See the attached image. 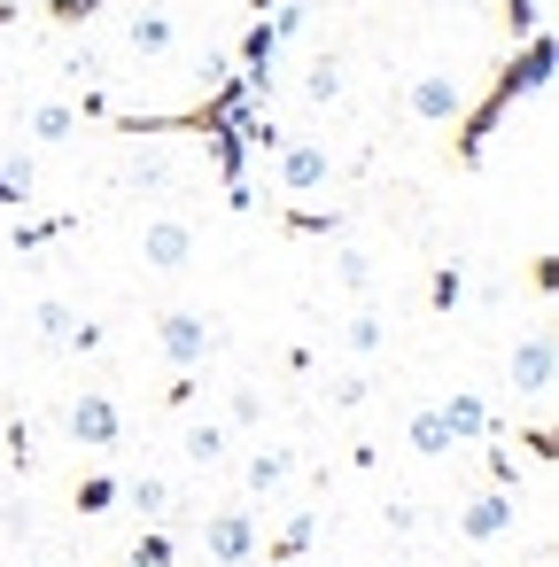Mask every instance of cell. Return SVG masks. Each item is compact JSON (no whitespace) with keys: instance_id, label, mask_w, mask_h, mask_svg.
<instances>
[{"instance_id":"obj_1","label":"cell","mask_w":559,"mask_h":567,"mask_svg":"<svg viewBox=\"0 0 559 567\" xmlns=\"http://www.w3.org/2000/svg\"><path fill=\"white\" fill-rule=\"evenodd\" d=\"M551 63H559L551 32H528V40H513V55H505V71L489 79V94H482L474 110H458V117H451V125H458V133H451V156H458V164H482V156H489V133L505 125V110L551 86Z\"/></svg>"},{"instance_id":"obj_2","label":"cell","mask_w":559,"mask_h":567,"mask_svg":"<svg viewBox=\"0 0 559 567\" xmlns=\"http://www.w3.org/2000/svg\"><path fill=\"white\" fill-rule=\"evenodd\" d=\"M148 342H156L179 373H195V365L218 350V327H210L203 311H156V319H148Z\"/></svg>"},{"instance_id":"obj_3","label":"cell","mask_w":559,"mask_h":567,"mask_svg":"<svg viewBox=\"0 0 559 567\" xmlns=\"http://www.w3.org/2000/svg\"><path fill=\"white\" fill-rule=\"evenodd\" d=\"M396 110H404L412 125H451V117L466 110V86H458V71H412L404 94H396Z\"/></svg>"},{"instance_id":"obj_4","label":"cell","mask_w":559,"mask_h":567,"mask_svg":"<svg viewBox=\"0 0 559 567\" xmlns=\"http://www.w3.org/2000/svg\"><path fill=\"white\" fill-rule=\"evenodd\" d=\"M505 373H513V389H520V396L551 404V389H559V334H551V327L520 334V342H513V358H505Z\"/></svg>"},{"instance_id":"obj_5","label":"cell","mask_w":559,"mask_h":567,"mask_svg":"<svg viewBox=\"0 0 559 567\" xmlns=\"http://www.w3.org/2000/svg\"><path fill=\"white\" fill-rule=\"evenodd\" d=\"M203 551H210L218 567H249V559H257V513H249V497H241V505H218V513L203 520Z\"/></svg>"},{"instance_id":"obj_6","label":"cell","mask_w":559,"mask_h":567,"mask_svg":"<svg viewBox=\"0 0 559 567\" xmlns=\"http://www.w3.org/2000/svg\"><path fill=\"white\" fill-rule=\"evenodd\" d=\"M327 179H334V156H327L319 141H296V133H288L280 156H272V187H280V195H319Z\"/></svg>"},{"instance_id":"obj_7","label":"cell","mask_w":559,"mask_h":567,"mask_svg":"<svg viewBox=\"0 0 559 567\" xmlns=\"http://www.w3.org/2000/svg\"><path fill=\"white\" fill-rule=\"evenodd\" d=\"M141 257H148V272H187L195 265V218H148Z\"/></svg>"},{"instance_id":"obj_8","label":"cell","mask_w":559,"mask_h":567,"mask_svg":"<svg viewBox=\"0 0 559 567\" xmlns=\"http://www.w3.org/2000/svg\"><path fill=\"white\" fill-rule=\"evenodd\" d=\"M513 520H520V497L513 489H482V497L458 505V536L466 544H497V536H513Z\"/></svg>"},{"instance_id":"obj_9","label":"cell","mask_w":559,"mask_h":567,"mask_svg":"<svg viewBox=\"0 0 559 567\" xmlns=\"http://www.w3.org/2000/svg\"><path fill=\"white\" fill-rule=\"evenodd\" d=\"M71 435H79L86 451H125V412H117L102 389H86V396L71 404Z\"/></svg>"},{"instance_id":"obj_10","label":"cell","mask_w":559,"mask_h":567,"mask_svg":"<svg viewBox=\"0 0 559 567\" xmlns=\"http://www.w3.org/2000/svg\"><path fill=\"white\" fill-rule=\"evenodd\" d=\"M296 466H303L296 443H257V451L241 458V489H249V505H257V497H280V489L296 482Z\"/></svg>"},{"instance_id":"obj_11","label":"cell","mask_w":559,"mask_h":567,"mask_svg":"<svg viewBox=\"0 0 559 567\" xmlns=\"http://www.w3.org/2000/svg\"><path fill=\"white\" fill-rule=\"evenodd\" d=\"M311 551H319V513H311V505H296L272 536H257V559H265V567H296V559H311Z\"/></svg>"},{"instance_id":"obj_12","label":"cell","mask_w":559,"mask_h":567,"mask_svg":"<svg viewBox=\"0 0 559 567\" xmlns=\"http://www.w3.org/2000/svg\"><path fill=\"white\" fill-rule=\"evenodd\" d=\"M117 187H125V195H172V187H179V164H172L164 148L141 141V148L117 164Z\"/></svg>"},{"instance_id":"obj_13","label":"cell","mask_w":559,"mask_h":567,"mask_svg":"<svg viewBox=\"0 0 559 567\" xmlns=\"http://www.w3.org/2000/svg\"><path fill=\"white\" fill-rule=\"evenodd\" d=\"M125 48H133L141 63H164V55H179V24H172V9H133V24H125Z\"/></svg>"},{"instance_id":"obj_14","label":"cell","mask_w":559,"mask_h":567,"mask_svg":"<svg viewBox=\"0 0 559 567\" xmlns=\"http://www.w3.org/2000/svg\"><path fill=\"white\" fill-rule=\"evenodd\" d=\"M179 458L203 466V474L226 466V458H234V427H226V420H187V427H179Z\"/></svg>"},{"instance_id":"obj_15","label":"cell","mask_w":559,"mask_h":567,"mask_svg":"<svg viewBox=\"0 0 559 567\" xmlns=\"http://www.w3.org/2000/svg\"><path fill=\"white\" fill-rule=\"evenodd\" d=\"M79 125H86V117H79L71 102H32V110H24V141H32V148H63V141H79Z\"/></svg>"},{"instance_id":"obj_16","label":"cell","mask_w":559,"mask_h":567,"mask_svg":"<svg viewBox=\"0 0 559 567\" xmlns=\"http://www.w3.org/2000/svg\"><path fill=\"white\" fill-rule=\"evenodd\" d=\"M435 412H443V427H451V443H489V404H482L474 389H458V396H443Z\"/></svg>"},{"instance_id":"obj_17","label":"cell","mask_w":559,"mask_h":567,"mask_svg":"<svg viewBox=\"0 0 559 567\" xmlns=\"http://www.w3.org/2000/svg\"><path fill=\"white\" fill-rule=\"evenodd\" d=\"M71 234H79V218H71V210H55V218H17L9 249H17V257H32V249H55V241H71Z\"/></svg>"},{"instance_id":"obj_18","label":"cell","mask_w":559,"mask_h":567,"mask_svg":"<svg viewBox=\"0 0 559 567\" xmlns=\"http://www.w3.org/2000/svg\"><path fill=\"white\" fill-rule=\"evenodd\" d=\"M32 195H40V164H32V148L0 156V203H9V210H32Z\"/></svg>"},{"instance_id":"obj_19","label":"cell","mask_w":559,"mask_h":567,"mask_svg":"<svg viewBox=\"0 0 559 567\" xmlns=\"http://www.w3.org/2000/svg\"><path fill=\"white\" fill-rule=\"evenodd\" d=\"M342 86H350V79H342V55H334V48H327V55H311V71H303V102H311V110H334V102H342Z\"/></svg>"},{"instance_id":"obj_20","label":"cell","mask_w":559,"mask_h":567,"mask_svg":"<svg viewBox=\"0 0 559 567\" xmlns=\"http://www.w3.org/2000/svg\"><path fill=\"white\" fill-rule=\"evenodd\" d=\"M71 327H79V311H71L63 296L32 303V342H40V350H71Z\"/></svg>"},{"instance_id":"obj_21","label":"cell","mask_w":559,"mask_h":567,"mask_svg":"<svg viewBox=\"0 0 559 567\" xmlns=\"http://www.w3.org/2000/svg\"><path fill=\"white\" fill-rule=\"evenodd\" d=\"M117 497H125V505H133V513H141V520H164V513H172V505H179V497H172V482H164V474H133V482H125V489H117Z\"/></svg>"},{"instance_id":"obj_22","label":"cell","mask_w":559,"mask_h":567,"mask_svg":"<svg viewBox=\"0 0 559 567\" xmlns=\"http://www.w3.org/2000/svg\"><path fill=\"white\" fill-rule=\"evenodd\" d=\"M226 427H234V435H257V427H265V389H257V381H234V389H226Z\"/></svg>"},{"instance_id":"obj_23","label":"cell","mask_w":559,"mask_h":567,"mask_svg":"<svg viewBox=\"0 0 559 567\" xmlns=\"http://www.w3.org/2000/svg\"><path fill=\"white\" fill-rule=\"evenodd\" d=\"M179 559V536L164 528V520H148L141 536H133V551H125V567H172Z\"/></svg>"},{"instance_id":"obj_24","label":"cell","mask_w":559,"mask_h":567,"mask_svg":"<svg viewBox=\"0 0 559 567\" xmlns=\"http://www.w3.org/2000/svg\"><path fill=\"white\" fill-rule=\"evenodd\" d=\"M404 443H412L420 458H443V451H451V427H443V412H435V404H420V412H412V427H404Z\"/></svg>"},{"instance_id":"obj_25","label":"cell","mask_w":559,"mask_h":567,"mask_svg":"<svg viewBox=\"0 0 559 567\" xmlns=\"http://www.w3.org/2000/svg\"><path fill=\"white\" fill-rule=\"evenodd\" d=\"M381 342H389L381 311H350V319H342V350H350V358H373Z\"/></svg>"},{"instance_id":"obj_26","label":"cell","mask_w":559,"mask_h":567,"mask_svg":"<svg viewBox=\"0 0 559 567\" xmlns=\"http://www.w3.org/2000/svg\"><path fill=\"white\" fill-rule=\"evenodd\" d=\"M280 226H288V234H327V241H334V234H342V210H303V203H280Z\"/></svg>"},{"instance_id":"obj_27","label":"cell","mask_w":559,"mask_h":567,"mask_svg":"<svg viewBox=\"0 0 559 567\" xmlns=\"http://www.w3.org/2000/svg\"><path fill=\"white\" fill-rule=\"evenodd\" d=\"M117 489H125V482H117V474H86V482H79V489H71V505H79V513H86V520H94V513H110V505H117Z\"/></svg>"},{"instance_id":"obj_28","label":"cell","mask_w":559,"mask_h":567,"mask_svg":"<svg viewBox=\"0 0 559 567\" xmlns=\"http://www.w3.org/2000/svg\"><path fill=\"white\" fill-rule=\"evenodd\" d=\"M102 9H110V0H48V9H40V17H48L55 32H79V24H94Z\"/></svg>"},{"instance_id":"obj_29","label":"cell","mask_w":559,"mask_h":567,"mask_svg":"<svg viewBox=\"0 0 559 567\" xmlns=\"http://www.w3.org/2000/svg\"><path fill=\"white\" fill-rule=\"evenodd\" d=\"M458 296H466V272H458V265H435V280H427V311L443 319V311H458Z\"/></svg>"},{"instance_id":"obj_30","label":"cell","mask_w":559,"mask_h":567,"mask_svg":"<svg viewBox=\"0 0 559 567\" xmlns=\"http://www.w3.org/2000/svg\"><path fill=\"white\" fill-rule=\"evenodd\" d=\"M334 280H342L350 296H365V288H373V257H365V249H334Z\"/></svg>"},{"instance_id":"obj_31","label":"cell","mask_w":559,"mask_h":567,"mask_svg":"<svg viewBox=\"0 0 559 567\" xmlns=\"http://www.w3.org/2000/svg\"><path fill=\"white\" fill-rule=\"evenodd\" d=\"M9 466H17V474L40 466V435H32V420H9Z\"/></svg>"},{"instance_id":"obj_32","label":"cell","mask_w":559,"mask_h":567,"mask_svg":"<svg viewBox=\"0 0 559 567\" xmlns=\"http://www.w3.org/2000/svg\"><path fill=\"white\" fill-rule=\"evenodd\" d=\"M505 32H513V40L544 32V9H536V0H505Z\"/></svg>"},{"instance_id":"obj_33","label":"cell","mask_w":559,"mask_h":567,"mask_svg":"<svg viewBox=\"0 0 559 567\" xmlns=\"http://www.w3.org/2000/svg\"><path fill=\"white\" fill-rule=\"evenodd\" d=\"M381 528H389V536H412V528H420V505H412V497L381 505Z\"/></svg>"},{"instance_id":"obj_34","label":"cell","mask_w":559,"mask_h":567,"mask_svg":"<svg viewBox=\"0 0 559 567\" xmlns=\"http://www.w3.org/2000/svg\"><path fill=\"white\" fill-rule=\"evenodd\" d=\"M489 474H497V489H513V482H520V458H513L505 443H489Z\"/></svg>"},{"instance_id":"obj_35","label":"cell","mask_w":559,"mask_h":567,"mask_svg":"<svg viewBox=\"0 0 559 567\" xmlns=\"http://www.w3.org/2000/svg\"><path fill=\"white\" fill-rule=\"evenodd\" d=\"M365 389H373L365 373H342V381H334V404H365Z\"/></svg>"},{"instance_id":"obj_36","label":"cell","mask_w":559,"mask_h":567,"mask_svg":"<svg viewBox=\"0 0 559 567\" xmlns=\"http://www.w3.org/2000/svg\"><path fill=\"white\" fill-rule=\"evenodd\" d=\"M296 567H334V559H296Z\"/></svg>"},{"instance_id":"obj_37","label":"cell","mask_w":559,"mask_h":567,"mask_svg":"<svg viewBox=\"0 0 559 567\" xmlns=\"http://www.w3.org/2000/svg\"><path fill=\"white\" fill-rule=\"evenodd\" d=\"M249 9H257V17H265V9H272V0H249Z\"/></svg>"},{"instance_id":"obj_38","label":"cell","mask_w":559,"mask_h":567,"mask_svg":"<svg viewBox=\"0 0 559 567\" xmlns=\"http://www.w3.org/2000/svg\"><path fill=\"white\" fill-rule=\"evenodd\" d=\"M17 567H40V559H17Z\"/></svg>"}]
</instances>
